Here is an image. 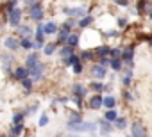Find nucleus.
I'll return each mask as SVG.
<instances>
[{
	"label": "nucleus",
	"instance_id": "obj_39",
	"mask_svg": "<svg viewBox=\"0 0 152 137\" xmlns=\"http://www.w3.org/2000/svg\"><path fill=\"white\" fill-rule=\"evenodd\" d=\"M81 57H83V59H84V61H91V59H93V57H95V55H93V53H91V52H83V55H81Z\"/></svg>",
	"mask_w": 152,
	"mask_h": 137
},
{
	"label": "nucleus",
	"instance_id": "obj_46",
	"mask_svg": "<svg viewBox=\"0 0 152 137\" xmlns=\"http://www.w3.org/2000/svg\"><path fill=\"white\" fill-rule=\"evenodd\" d=\"M150 45H152V39H150Z\"/></svg>",
	"mask_w": 152,
	"mask_h": 137
},
{
	"label": "nucleus",
	"instance_id": "obj_19",
	"mask_svg": "<svg viewBox=\"0 0 152 137\" xmlns=\"http://www.w3.org/2000/svg\"><path fill=\"white\" fill-rule=\"evenodd\" d=\"M102 105H104V107H107V109L111 110V109L116 105V100H115L113 96H106V98H102Z\"/></svg>",
	"mask_w": 152,
	"mask_h": 137
},
{
	"label": "nucleus",
	"instance_id": "obj_29",
	"mask_svg": "<svg viewBox=\"0 0 152 137\" xmlns=\"http://www.w3.org/2000/svg\"><path fill=\"white\" fill-rule=\"evenodd\" d=\"M116 118H118V116H116V112H115V110H107V112H106V116H104V119H106L107 123H109V121H116Z\"/></svg>",
	"mask_w": 152,
	"mask_h": 137
},
{
	"label": "nucleus",
	"instance_id": "obj_8",
	"mask_svg": "<svg viewBox=\"0 0 152 137\" xmlns=\"http://www.w3.org/2000/svg\"><path fill=\"white\" fill-rule=\"evenodd\" d=\"M38 62H39V55H38L36 52H32V53H29L27 59H25V68H27V70H31V68H34Z\"/></svg>",
	"mask_w": 152,
	"mask_h": 137
},
{
	"label": "nucleus",
	"instance_id": "obj_38",
	"mask_svg": "<svg viewBox=\"0 0 152 137\" xmlns=\"http://www.w3.org/2000/svg\"><path fill=\"white\" fill-rule=\"evenodd\" d=\"M131 77H132V73H131V71H127V73L124 75V79H122V82H124L125 86H129V84H131Z\"/></svg>",
	"mask_w": 152,
	"mask_h": 137
},
{
	"label": "nucleus",
	"instance_id": "obj_15",
	"mask_svg": "<svg viewBox=\"0 0 152 137\" xmlns=\"http://www.w3.org/2000/svg\"><path fill=\"white\" fill-rule=\"evenodd\" d=\"M77 45H79V36H77V34H72V32H70V36H68V39H66V46L73 50V48L77 46Z\"/></svg>",
	"mask_w": 152,
	"mask_h": 137
},
{
	"label": "nucleus",
	"instance_id": "obj_13",
	"mask_svg": "<svg viewBox=\"0 0 152 137\" xmlns=\"http://www.w3.org/2000/svg\"><path fill=\"white\" fill-rule=\"evenodd\" d=\"M59 29H57V23L56 22H47L43 23V34H56Z\"/></svg>",
	"mask_w": 152,
	"mask_h": 137
},
{
	"label": "nucleus",
	"instance_id": "obj_26",
	"mask_svg": "<svg viewBox=\"0 0 152 137\" xmlns=\"http://www.w3.org/2000/svg\"><path fill=\"white\" fill-rule=\"evenodd\" d=\"M56 43H50V45H43V52L47 53V55H52L54 52H56Z\"/></svg>",
	"mask_w": 152,
	"mask_h": 137
},
{
	"label": "nucleus",
	"instance_id": "obj_32",
	"mask_svg": "<svg viewBox=\"0 0 152 137\" xmlns=\"http://www.w3.org/2000/svg\"><path fill=\"white\" fill-rule=\"evenodd\" d=\"M125 125H127V121H125L124 118H116V121H115V126H116V128L124 130V128H125Z\"/></svg>",
	"mask_w": 152,
	"mask_h": 137
},
{
	"label": "nucleus",
	"instance_id": "obj_36",
	"mask_svg": "<svg viewBox=\"0 0 152 137\" xmlns=\"http://www.w3.org/2000/svg\"><path fill=\"white\" fill-rule=\"evenodd\" d=\"M109 53L113 55V59H120V57H122V50H120V48H111Z\"/></svg>",
	"mask_w": 152,
	"mask_h": 137
},
{
	"label": "nucleus",
	"instance_id": "obj_44",
	"mask_svg": "<svg viewBox=\"0 0 152 137\" xmlns=\"http://www.w3.org/2000/svg\"><path fill=\"white\" fill-rule=\"evenodd\" d=\"M72 137H77V135H72Z\"/></svg>",
	"mask_w": 152,
	"mask_h": 137
},
{
	"label": "nucleus",
	"instance_id": "obj_17",
	"mask_svg": "<svg viewBox=\"0 0 152 137\" xmlns=\"http://www.w3.org/2000/svg\"><path fill=\"white\" fill-rule=\"evenodd\" d=\"M81 121H83L81 114H79V112H73V114L70 116V121H68V128H70V126H75V125H79Z\"/></svg>",
	"mask_w": 152,
	"mask_h": 137
},
{
	"label": "nucleus",
	"instance_id": "obj_45",
	"mask_svg": "<svg viewBox=\"0 0 152 137\" xmlns=\"http://www.w3.org/2000/svg\"><path fill=\"white\" fill-rule=\"evenodd\" d=\"M0 137H6V135H0Z\"/></svg>",
	"mask_w": 152,
	"mask_h": 137
},
{
	"label": "nucleus",
	"instance_id": "obj_9",
	"mask_svg": "<svg viewBox=\"0 0 152 137\" xmlns=\"http://www.w3.org/2000/svg\"><path fill=\"white\" fill-rule=\"evenodd\" d=\"M16 34H18L22 39H23V37L31 39V36H32V29L27 27V25H18V27H16Z\"/></svg>",
	"mask_w": 152,
	"mask_h": 137
},
{
	"label": "nucleus",
	"instance_id": "obj_28",
	"mask_svg": "<svg viewBox=\"0 0 152 137\" xmlns=\"http://www.w3.org/2000/svg\"><path fill=\"white\" fill-rule=\"evenodd\" d=\"M132 55H134V50H132V48H127V50H124V52H122V57H124L125 61H129V62H131Z\"/></svg>",
	"mask_w": 152,
	"mask_h": 137
},
{
	"label": "nucleus",
	"instance_id": "obj_22",
	"mask_svg": "<svg viewBox=\"0 0 152 137\" xmlns=\"http://www.w3.org/2000/svg\"><path fill=\"white\" fill-rule=\"evenodd\" d=\"M43 39H45V34H43V23H39L38 29H36V41H38V43H43Z\"/></svg>",
	"mask_w": 152,
	"mask_h": 137
},
{
	"label": "nucleus",
	"instance_id": "obj_42",
	"mask_svg": "<svg viewBox=\"0 0 152 137\" xmlns=\"http://www.w3.org/2000/svg\"><path fill=\"white\" fill-rule=\"evenodd\" d=\"M106 64H109V59L102 57V59H100V66H102V68H106Z\"/></svg>",
	"mask_w": 152,
	"mask_h": 137
},
{
	"label": "nucleus",
	"instance_id": "obj_3",
	"mask_svg": "<svg viewBox=\"0 0 152 137\" xmlns=\"http://www.w3.org/2000/svg\"><path fill=\"white\" fill-rule=\"evenodd\" d=\"M43 14H45V11H43V7H41L39 2H36L32 7H29V16H31V20L41 22V20H43Z\"/></svg>",
	"mask_w": 152,
	"mask_h": 137
},
{
	"label": "nucleus",
	"instance_id": "obj_43",
	"mask_svg": "<svg viewBox=\"0 0 152 137\" xmlns=\"http://www.w3.org/2000/svg\"><path fill=\"white\" fill-rule=\"evenodd\" d=\"M118 25H120V27H125V20H124V18H122V20H120V22H118Z\"/></svg>",
	"mask_w": 152,
	"mask_h": 137
},
{
	"label": "nucleus",
	"instance_id": "obj_25",
	"mask_svg": "<svg viewBox=\"0 0 152 137\" xmlns=\"http://www.w3.org/2000/svg\"><path fill=\"white\" fill-rule=\"evenodd\" d=\"M18 43H20V46H22V48H25V50H32V41H31V39L23 37V39H20Z\"/></svg>",
	"mask_w": 152,
	"mask_h": 137
},
{
	"label": "nucleus",
	"instance_id": "obj_30",
	"mask_svg": "<svg viewBox=\"0 0 152 137\" xmlns=\"http://www.w3.org/2000/svg\"><path fill=\"white\" fill-rule=\"evenodd\" d=\"M75 25H77V22L72 18V20H66V22L63 23V29H66V30L70 32V30H72V27H75Z\"/></svg>",
	"mask_w": 152,
	"mask_h": 137
},
{
	"label": "nucleus",
	"instance_id": "obj_18",
	"mask_svg": "<svg viewBox=\"0 0 152 137\" xmlns=\"http://www.w3.org/2000/svg\"><path fill=\"white\" fill-rule=\"evenodd\" d=\"M68 36H70V32L66 30V29H59L57 30V43H66V39H68Z\"/></svg>",
	"mask_w": 152,
	"mask_h": 137
},
{
	"label": "nucleus",
	"instance_id": "obj_5",
	"mask_svg": "<svg viewBox=\"0 0 152 137\" xmlns=\"http://www.w3.org/2000/svg\"><path fill=\"white\" fill-rule=\"evenodd\" d=\"M70 130H75V132H93V130H95V125H93V123H84V121H81L79 125L70 126Z\"/></svg>",
	"mask_w": 152,
	"mask_h": 137
},
{
	"label": "nucleus",
	"instance_id": "obj_33",
	"mask_svg": "<svg viewBox=\"0 0 152 137\" xmlns=\"http://www.w3.org/2000/svg\"><path fill=\"white\" fill-rule=\"evenodd\" d=\"M16 7H18V2H16V0H11V2L6 4V11H7V13H11V11L16 9Z\"/></svg>",
	"mask_w": 152,
	"mask_h": 137
},
{
	"label": "nucleus",
	"instance_id": "obj_21",
	"mask_svg": "<svg viewBox=\"0 0 152 137\" xmlns=\"http://www.w3.org/2000/svg\"><path fill=\"white\" fill-rule=\"evenodd\" d=\"M109 52H111V48H109V46H99V48L95 50V53H93V55H99V57L102 59V57H106Z\"/></svg>",
	"mask_w": 152,
	"mask_h": 137
},
{
	"label": "nucleus",
	"instance_id": "obj_6",
	"mask_svg": "<svg viewBox=\"0 0 152 137\" xmlns=\"http://www.w3.org/2000/svg\"><path fill=\"white\" fill-rule=\"evenodd\" d=\"M131 137H147V132H145V128H143V125L140 121L132 123V135Z\"/></svg>",
	"mask_w": 152,
	"mask_h": 137
},
{
	"label": "nucleus",
	"instance_id": "obj_14",
	"mask_svg": "<svg viewBox=\"0 0 152 137\" xmlns=\"http://www.w3.org/2000/svg\"><path fill=\"white\" fill-rule=\"evenodd\" d=\"M91 75H93L95 79H104V77H106V68H102L100 64L93 66V68H91Z\"/></svg>",
	"mask_w": 152,
	"mask_h": 137
},
{
	"label": "nucleus",
	"instance_id": "obj_34",
	"mask_svg": "<svg viewBox=\"0 0 152 137\" xmlns=\"http://www.w3.org/2000/svg\"><path fill=\"white\" fill-rule=\"evenodd\" d=\"M32 84H34V82H32L31 79L22 80V87H23V89H27V91H31V89H32Z\"/></svg>",
	"mask_w": 152,
	"mask_h": 137
},
{
	"label": "nucleus",
	"instance_id": "obj_20",
	"mask_svg": "<svg viewBox=\"0 0 152 137\" xmlns=\"http://www.w3.org/2000/svg\"><path fill=\"white\" fill-rule=\"evenodd\" d=\"M77 62H81V61H79V57L75 55V53H73V55H70L68 59H63V64H64V66H75Z\"/></svg>",
	"mask_w": 152,
	"mask_h": 137
},
{
	"label": "nucleus",
	"instance_id": "obj_40",
	"mask_svg": "<svg viewBox=\"0 0 152 137\" xmlns=\"http://www.w3.org/2000/svg\"><path fill=\"white\" fill-rule=\"evenodd\" d=\"M90 87H91V89H95V91H99V93L102 91V84H99V82H91V86H90Z\"/></svg>",
	"mask_w": 152,
	"mask_h": 137
},
{
	"label": "nucleus",
	"instance_id": "obj_7",
	"mask_svg": "<svg viewBox=\"0 0 152 137\" xmlns=\"http://www.w3.org/2000/svg\"><path fill=\"white\" fill-rule=\"evenodd\" d=\"M25 79H29V71H27V68H25V66H18L16 70H15V80L22 82V80H25Z\"/></svg>",
	"mask_w": 152,
	"mask_h": 137
},
{
	"label": "nucleus",
	"instance_id": "obj_16",
	"mask_svg": "<svg viewBox=\"0 0 152 137\" xmlns=\"http://www.w3.org/2000/svg\"><path fill=\"white\" fill-rule=\"evenodd\" d=\"M22 132H23V125H13L9 128V137H18L22 135Z\"/></svg>",
	"mask_w": 152,
	"mask_h": 137
},
{
	"label": "nucleus",
	"instance_id": "obj_35",
	"mask_svg": "<svg viewBox=\"0 0 152 137\" xmlns=\"http://www.w3.org/2000/svg\"><path fill=\"white\" fill-rule=\"evenodd\" d=\"M100 130H102V133H107V132L111 130V125L104 119V121H100Z\"/></svg>",
	"mask_w": 152,
	"mask_h": 137
},
{
	"label": "nucleus",
	"instance_id": "obj_47",
	"mask_svg": "<svg viewBox=\"0 0 152 137\" xmlns=\"http://www.w3.org/2000/svg\"><path fill=\"white\" fill-rule=\"evenodd\" d=\"M150 18H152V14H150Z\"/></svg>",
	"mask_w": 152,
	"mask_h": 137
},
{
	"label": "nucleus",
	"instance_id": "obj_10",
	"mask_svg": "<svg viewBox=\"0 0 152 137\" xmlns=\"http://www.w3.org/2000/svg\"><path fill=\"white\" fill-rule=\"evenodd\" d=\"M63 11H64L68 16H72V18H73V16H84V14H86V11H84L83 7H64Z\"/></svg>",
	"mask_w": 152,
	"mask_h": 137
},
{
	"label": "nucleus",
	"instance_id": "obj_1",
	"mask_svg": "<svg viewBox=\"0 0 152 137\" xmlns=\"http://www.w3.org/2000/svg\"><path fill=\"white\" fill-rule=\"evenodd\" d=\"M27 71H29V79H31L32 82L41 80V79H43V71H45V64H43V62H38L34 68H31V70H27Z\"/></svg>",
	"mask_w": 152,
	"mask_h": 137
},
{
	"label": "nucleus",
	"instance_id": "obj_41",
	"mask_svg": "<svg viewBox=\"0 0 152 137\" xmlns=\"http://www.w3.org/2000/svg\"><path fill=\"white\" fill-rule=\"evenodd\" d=\"M81 71H83V64H81V62H77V64L73 66V73H81Z\"/></svg>",
	"mask_w": 152,
	"mask_h": 137
},
{
	"label": "nucleus",
	"instance_id": "obj_23",
	"mask_svg": "<svg viewBox=\"0 0 152 137\" xmlns=\"http://www.w3.org/2000/svg\"><path fill=\"white\" fill-rule=\"evenodd\" d=\"M23 118H25V112H16L13 116V125H23Z\"/></svg>",
	"mask_w": 152,
	"mask_h": 137
},
{
	"label": "nucleus",
	"instance_id": "obj_4",
	"mask_svg": "<svg viewBox=\"0 0 152 137\" xmlns=\"http://www.w3.org/2000/svg\"><path fill=\"white\" fill-rule=\"evenodd\" d=\"M4 45H6V48L11 50V52H16V50L20 48V43H18V39H16L15 36H7V37L4 39Z\"/></svg>",
	"mask_w": 152,
	"mask_h": 137
},
{
	"label": "nucleus",
	"instance_id": "obj_2",
	"mask_svg": "<svg viewBox=\"0 0 152 137\" xmlns=\"http://www.w3.org/2000/svg\"><path fill=\"white\" fill-rule=\"evenodd\" d=\"M22 16H23V13H22V9H13L11 13H7V23L11 25V27H18L20 23H22Z\"/></svg>",
	"mask_w": 152,
	"mask_h": 137
},
{
	"label": "nucleus",
	"instance_id": "obj_27",
	"mask_svg": "<svg viewBox=\"0 0 152 137\" xmlns=\"http://www.w3.org/2000/svg\"><path fill=\"white\" fill-rule=\"evenodd\" d=\"M59 53H61V57H63V59H68L70 55H73V50H72V48H68V46H63V48L59 50Z\"/></svg>",
	"mask_w": 152,
	"mask_h": 137
},
{
	"label": "nucleus",
	"instance_id": "obj_12",
	"mask_svg": "<svg viewBox=\"0 0 152 137\" xmlns=\"http://www.w3.org/2000/svg\"><path fill=\"white\" fill-rule=\"evenodd\" d=\"M72 91H73V94H75V98H83V96H86V87L84 86H81V84H73L72 86Z\"/></svg>",
	"mask_w": 152,
	"mask_h": 137
},
{
	"label": "nucleus",
	"instance_id": "obj_24",
	"mask_svg": "<svg viewBox=\"0 0 152 137\" xmlns=\"http://www.w3.org/2000/svg\"><path fill=\"white\" fill-rule=\"evenodd\" d=\"M91 22H93V18H91V16H84L83 20H79V22H77V25H79V27H83V29H86L88 25H91Z\"/></svg>",
	"mask_w": 152,
	"mask_h": 137
},
{
	"label": "nucleus",
	"instance_id": "obj_37",
	"mask_svg": "<svg viewBox=\"0 0 152 137\" xmlns=\"http://www.w3.org/2000/svg\"><path fill=\"white\" fill-rule=\"evenodd\" d=\"M39 126H47L48 125V116L47 114H41V118H39V123H38Z\"/></svg>",
	"mask_w": 152,
	"mask_h": 137
},
{
	"label": "nucleus",
	"instance_id": "obj_31",
	"mask_svg": "<svg viewBox=\"0 0 152 137\" xmlns=\"http://www.w3.org/2000/svg\"><path fill=\"white\" fill-rule=\"evenodd\" d=\"M111 68H113L115 71H120V70H122V61H120V59H113V61H111Z\"/></svg>",
	"mask_w": 152,
	"mask_h": 137
},
{
	"label": "nucleus",
	"instance_id": "obj_11",
	"mask_svg": "<svg viewBox=\"0 0 152 137\" xmlns=\"http://www.w3.org/2000/svg\"><path fill=\"white\" fill-rule=\"evenodd\" d=\"M88 105H90V109H93V110L100 109V107H102V96H100V94L91 96V98H90V102H88Z\"/></svg>",
	"mask_w": 152,
	"mask_h": 137
}]
</instances>
